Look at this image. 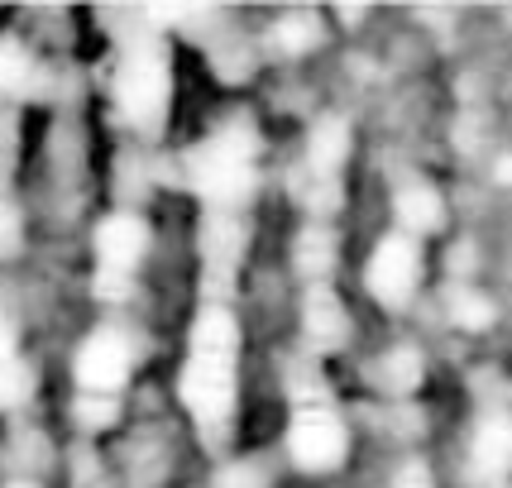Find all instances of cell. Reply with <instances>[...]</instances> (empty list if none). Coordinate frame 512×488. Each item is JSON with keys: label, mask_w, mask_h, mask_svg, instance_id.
<instances>
[{"label": "cell", "mask_w": 512, "mask_h": 488, "mask_svg": "<svg viewBox=\"0 0 512 488\" xmlns=\"http://www.w3.org/2000/svg\"><path fill=\"white\" fill-rule=\"evenodd\" d=\"M302 340H307V355H335L350 340V311L340 307L331 283L307 288L302 297Z\"/></svg>", "instance_id": "10"}, {"label": "cell", "mask_w": 512, "mask_h": 488, "mask_svg": "<svg viewBox=\"0 0 512 488\" xmlns=\"http://www.w3.org/2000/svg\"><path fill=\"white\" fill-rule=\"evenodd\" d=\"M469 469L479 484H503L512 469V412L503 402L479 407V422L469 431Z\"/></svg>", "instance_id": "9"}, {"label": "cell", "mask_w": 512, "mask_h": 488, "mask_svg": "<svg viewBox=\"0 0 512 488\" xmlns=\"http://www.w3.org/2000/svg\"><path fill=\"white\" fill-rule=\"evenodd\" d=\"M29 77V58H24V48L15 39H0V96L5 91H15Z\"/></svg>", "instance_id": "16"}, {"label": "cell", "mask_w": 512, "mask_h": 488, "mask_svg": "<svg viewBox=\"0 0 512 488\" xmlns=\"http://www.w3.org/2000/svg\"><path fill=\"white\" fill-rule=\"evenodd\" d=\"M297 268H302L307 288H321V283H331L335 240H331V230H326V225H307V230L297 235Z\"/></svg>", "instance_id": "14"}, {"label": "cell", "mask_w": 512, "mask_h": 488, "mask_svg": "<svg viewBox=\"0 0 512 488\" xmlns=\"http://www.w3.org/2000/svg\"><path fill=\"white\" fill-rule=\"evenodd\" d=\"M288 398H292V422H288V450L292 460L312 474H331L345 455H350V431L335 398L316 374L312 359H292L288 364Z\"/></svg>", "instance_id": "2"}, {"label": "cell", "mask_w": 512, "mask_h": 488, "mask_svg": "<svg viewBox=\"0 0 512 488\" xmlns=\"http://www.w3.org/2000/svg\"><path fill=\"white\" fill-rule=\"evenodd\" d=\"M422 283V254H417V240L412 235H383L364 264V288L374 302L383 307H402Z\"/></svg>", "instance_id": "8"}, {"label": "cell", "mask_w": 512, "mask_h": 488, "mask_svg": "<svg viewBox=\"0 0 512 488\" xmlns=\"http://www.w3.org/2000/svg\"><path fill=\"white\" fill-rule=\"evenodd\" d=\"M235 378H240V326L225 307H206L187 335V359L178 374V398L206 441H221L235 412Z\"/></svg>", "instance_id": "1"}, {"label": "cell", "mask_w": 512, "mask_h": 488, "mask_svg": "<svg viewBox=\"0 0 512 488\" xmlns=\"http://www.w3.org/2000/svg\"><path fill=\"white\" fill-rule=\"evenodd\" d=\"M134 355H130V340L111 326L87 335L82 355H77V417L87 426H106L120 407V393L130 383Z\"/></svg>", "instance_id": "5"}, {"label": "cell", "mask_w": 512, "mask_h": 488, "mask_svg": "<svg viewBox=\"0 0 512 488\" xmlns=\"http://www.w3.org/2000/svg\"><path fill=\"white\" fill-rule=\"evenodd\" d=\"M393 216H398V230L412 235V240L417 235H436L446 225V201H441V192L426 178H407L393 192Z\"/></svg>", "instance_id": "11"}, {"label": "cell", "mask_w": 512, "mask_h": 488, "mask_svg": "<svg viewBox=\"0 0 512 488\" xmlns=\"http://www.w3.org/2000/svg\"><path fill=\"white\" fill-rule=\"evenodd\" d=\"M149 249V225L139 216H106L96 230V292L101 297H125L139 273V259Z\"/></svg>", "instance_id": "6"}, {"label": "cell", "mask_w": 512, "mask_h": 488, "mask_svg": "<svg viewBox=\"0 0 512 488\" xmlns=\"http://www.w3.org/2000/svg\"><path fill=\"white\" fill-rule=\"evenodd\" d=\"M393 488H436V484H431V474H426L422 465H407V469H398Z\"/></svg>", "instance_id": "18"}, {"label": "cell", "mask_w": 512, "mask_h": 488, "mask_svg": "<svg viewBox=\"0 0 512 488\" xmlns=\"http://www.w3.org/2000/svg\"><path fill=\"white\" fill-rule=\"evenodd\" d=\"M29 393H34V374L20 355V335H15L10 311L0 307V407H20Z\"/></svg>", "instance_id": "12"}, {"label": "cell", "mask_w": 512, "mask_h": 488, "mask_svg": "<svg viewBox=\"0 0 512 488\" xmlns=\"http://www.w3.org/2000/svg\"><path fill=\"white\" fill-rule=\"evenodd\" d=\"M273 39H278V48H288V53H302V48L316 44V20L312 15H288V20L273 29Z\"/></svg>", "instance_id": "15"}, {"label": "cell", "mask_w": 512, "mask_h": 488, "mask_svg": "<svg viewBox=\"0 0 512 488\" xmlns=\"http://www.w3.org/2000/svg\"><path fill=\"white\" fill-rule=\"evenodd\" d=\"M426 364L422 355L412 350V345H398V350H388V355L369 369V378H374V388H383V393H393V398H402V393H412L417 383H422Z\"/></svg>", "instance_id": "13"}, {"label": "cell", "mask_w": 512, "mask_h": 488, "mask_svg": "<svg viewBox=\"0 0 512 488\" xmlns=\"http://www.w3.org/2000/svg\"><path fill=\"white\" fill-rule=\"evenodd\" d=\"M259 182V139L249 125H225L187 149V187L211 211H245Z\"/></svg>", "instance_id": "3"}, {"label": "cell", "mask_w": 512, "mask_h": 488, "mask_svg": "<svg viewBox=\"0 0 512 488\" xmlns=\"http://www.w3.org/2000/svg\"><path fill=\"white\" fill-rule=\"evenodd\" d=\"M350 158V130L340 120H321L307 134V154H302V173H297V197L312 211H331L335 187H340V168Z\"/></svg>", "instance_id": "7"}, {"label": "cell", "mask_w": 512, "mask_h": 488, "mask_svg": "<svg viewBox=\"0 0 512 488\" xmlns=\"http://www.w3.org/2000/svg\"><path fill=\"white\" fill-rule=\"evenodd\" d=\"M20 240H24L20 235V211L0 197V259H10V254L20 249Z\"/></svg>", "instance_id": "17"}, {"label": "cell", "mask_w": 512, "mask_h": 488, "mask_svg": "<svg viewBox=\"0 0 512 488\" xmlns=\"http://www.w3.org/2000/svg\"><path fill=\"white\" fill-rule=\"evenodd\" d=\"M173 101V67H168V48L154 34H139L125 44L120 63H115V106L134 130H158Z\"/></svg>", "instance_id": "4"}, {"label": "cell", "mask_w": 512, "mask_h": 488, "mask_svg": "<svg viewBox=\"0 0 512 488\" xmlns=\"http://www.w3.org/2000/svg\"><path fill=\"white\" fill-rule=\"evenodd\" d=\"M10 488H29V484H10Z\"/></svg>", "instance_id": "19"}]
</instances>
